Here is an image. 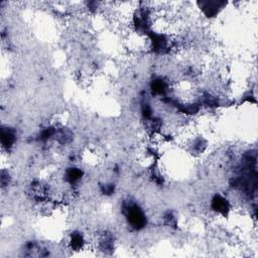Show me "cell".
Here are the masks:
<instances>
[{"label":"cell","mask_w":258,"mask_h":258,"mask_svg":"<svg viewBox=\"0 0 258 258\" xmlns=\"http://www.w3.org/2000/svg\"><path fill=\"white\" fill-rule=\"evenodd\" d=\"M122 211L127 221V224L134 230H142L146 226V216L143 210L136 204L130 201L125 202L122 206Z\"/></svg>","instance_id":"obj_1"},{"label":"cell","mask_w":258,"mask_h":258,"mask_svg":"<svg viewBox=\"0 0 258 258\" xmlns=\"http://www.w3.org/2000/svg\"><path fill=\"white\" fill-rule=\"evenodd\" d=\"M211 209L219 215L226 216L230 212L231 204L227 198L221 194H216L211 200Z\"/></svg>","instance_id":"obj_2"},{"label":"cell","mask_w":258,"mask_h":258,"mask_svg":"<svg viewBox=\"0 0 258 258\" xmlns=\"http://www.w3.org/2000/svg\"><path fill=\"white\" fill-rule=\"evenodd\" d=\"M17 139V134L14 128L9 126H2L1 128V144L2 147L5 148L7 151L13 148Z\"/></svg>","instance_id":"obj_3"},{"label":"cell","mask_w":258,"mask_h":258,"mask_svg":"<svg viewBox=\"0 0 258 258\" xmlns=\"http://www.w3.org/2000/svg\"><path fill=\"white\" fill-rule=\"evenodd\" d=\"M86 243L87 241L85 239V236L80 231H73L69 236L68 246L71 250H74V251L83 250L84 247L86 246Z\"/></svg>","instance_id":"obj_4"}]
</instances>
